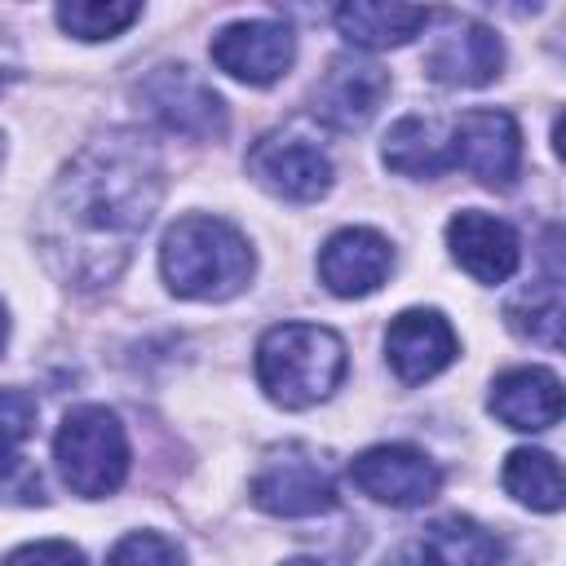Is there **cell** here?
I'll list each match as a JSON object with an SVG mask.
<instances>
[{
  "mask_svg": "<svg viewBox=\"0 0 566 566\" xmlns=\"http://www.w3.org/2000/svg\"><path fill=\"white\" fill-rule=\"evenodd\" d=\"M212 62L243 80V84H274L292 57H296V35L287 22L274 18H252V22H230L212 35Z\"/></svg>",
  "mask_w": 566,
  "mask_h": 566,
  "instance_id": "cell-12",
  "label": "cell"
},
{
  "mask_svg": "<svg viewBox=\"0 0 566 566\" xmlns=\"http://www.w3.org/2000/svg\"><path fill=\"white\" fill-rule=\"evenodd\" d=\"M389 270H394V248L385 234L367 226L336 230L318 252V279L336 296H367L389 279Z\"/></svg>",
  "mask_w": 566,
  "mask_h": 566,
  "instance_id": "cell-13",
  "label": "cell"
},
{
  "mask_svg": "<svg viewBox=\"0 0 566 566\" xmlns=\"http://www.w3.org/2000/svg\"><path fill=\"white\" fill-rule=\"evenodd\" d=\"M283 566H323V562H314V557H292V562H283Z\"/></svg>",
  "mask_w": 566,
  "mask_h": 566,
  "instance_id": "cell-28",
  "label": "cell"
},
{
  "mask_svg": "<svg viewBox=\"0 0 566 566\" xmlns=\"http://www.w3.org/2000/svg\"><path fill=\"white\" fill-rule=\"evenodd\" d=\"M137 102L168 128L195 142H217L226 133V102L190 66H155L137 84Z\"/></svg>",
  "mask_w": 566,
  "mask_h": 566,
  "instance_id": "cell-7",
  "label": "cell"
},
{
  "mask_svg": "<svg viewBox=\"0 0 566 566\" xmlns=\"http://www.w3.org/2000/svg\"><path fill=\"white\" fill-rule=\"evenodd\" d=\"M509 327L517 336H531L548 349H562V274L548 270V279L531 283L517 301H509Z\"/></svg>",
  "mask_w": 566,
  "mask_h": 566,
  "instance_id": "cell-21",
  "label": "cell"
},
{
  "mask_svg": "<svg viewBox=\"0 0 566 566\" xmlns=\"http://www.w3.org/2000/svg\"><path fill=\"white\" fill-rule=\"evenodd\" d=\"M504 491L539 513H557L562 509V464L553 451L539 447H517L504 460Z\"/></svg>",
  "mask_w": 566,
  "mask_h": 566,
  "instance_id": "cell-20",
  "label": "cell"
},
{
  "mask_svg": "<svg viewBox=\"0 0 566 566\" xmlns=\"http://www.w3.org/2000/svg\"><path fill=\"white\" fill-rule=\"evenodd\" d=\"M429 18L433 13L416 9V4H367V0L340 4L332 13L336 31L358 49H398L411 35H420V27H429Z\"/></svg>",
  "mask_w": 566,
  "mask_h": 566,
  "instance_id": "cell-18",
  "label": "cell"
},
{
  "mask_svg": "<svg viewBox=\"0 0 566 566\" xmlns=\"http://www.w3.org/2000/svg\"><path fill=\"white\" fill-rule=\"evenodd\" d=\"M18 75H22V66H18V49H13V40L0 31V93H4Z\"/></svg>",
  "mask_w": 566,
  "mask_h": 566,
  "instance_id": "cell-26",
  "label": "cell"
},
{
  "mask_svg": "<svg viewBox=\"0 0 566 566\" xmlns=\"http://www.w3.org/2000/svg\"><path fill=\"white\" fill-rule=\"evenodd\" d=\"M0 155H4V137H0Z\"/></svg>",
  "mask_w": 566,
  "mask_h": 566,
  "instance_id": "cell-29",
  "label": "cell"
},
{
  "mask_svg": "<svg viewBox=\"0 0 566 566\" xmlns=\"http://www.w3.org/2000/svg\"><path fill=\"white\" fill-rule=\"evenodd\" d=\"M142 18V4H124V0H75L57 9V27L75 40H111L124 27H133Z\"/></svg>",
  "mask_w": 566,
  "mask_h": 566,
  "instance_id": "cell-22",
  "label": "cell"
},
{
  "mask_svg": "<svg viewBox=\"0 0 566 566\" xmlns=\"http://www.w3.org/2000/svg\"><path fill=\"white\" fill-rule=\"evenodd\" d=\"M447 248L460 261V270L473 274L478 283H504L522 261L513 226L482 208H464L447 221Z\"/></svg>",
  "mask_w": 566,
  "mask_h": 566,
  "instance_id": "cell-15",
  "label": "cell"
},
{
  "mask_svg": "<svg viewBox=\"0 0 566 566\" xmlns=\"http://www.w3.org/2000/svg\"><path fill=\"white\" fill-rule=\"evenodd\" d=\"M4 336H9V314H4V305H0V349H4Z\"/></svg>",
  "mask_w": 566,
  "mask_h": 566,
  "instance_id": "cell-27",
  "label": "cell"
},
{
  "mask_svg": "<svg viewBox=\"0 0 566 566\" xmlns=\"http://www.w3.org/2000/svg\"><path fill=\"white\" fill-rule=\"evenodd\" d=\"M248 177L256 186H265L270 195L279 199H292V203H314L332 190V159L327 150L301 133V128H274L265 133L252 150H248Z\"/></svg>",
  "mask_w": 566,
  "mask_h": 566,
  "instance_id": "cell-6",
  "label": "cell"
},
{
  "mask_svg": "<svg viewBox=\"0 0 566 566\" xmlns=\"http://www.w3.org/2000/svg\"><path fill=\"white\" fill-rule=\"evenodd\" d=\"M181 562H186L181 548L159 531H128L106 557V566H181Z\"/></svg>",
  "mask_w": 566,
  "mask_h": 566,
  "instance_id": "cell-23",
  "label": "cell"
},
{
  "mask_svg": "<svg viewBox=\"0 0 566 566\" xmlns=\"http://www.w3.org/2000/svg\"><path fill=\"white\" fill-rule=\"evenodd\" d=\"M491 416L522 433H544L562 420V380L548 367H513L491 385Z\"/></svg>",
  "mask_w": 566,
  "mask_h": 566,
  "instance_id": "cell-16",
  "label": "cell"
},
{
  "mask_svg": "<svg viewBox=\"0 0 566 566\" xmlns=\"http://www.w3.org/2000/svg\"><path fill=\"white\" fill-rule=\"evenodd\" d=\"M389 93V71L358 53H336L310 93V115L336 133L363 128Z\"/></svg>",
  "mask_w": 566,
  "mask_h": 566,
  "instance_id": "cell-10",
  "label": "cell"
},
{
  "mask_svg": "<svg viewBox=\"0 0 566 566\" xmlns=\"http://www.w3.org/2000/svg\"><path fill=\"white\" fill-rule=\"evenodd\" d=\"M504 544L482 522L464 513H447L424 526L416 539V566H500Z\"/></svg>",
  "mask_w": 566,
  "mask_h": 566,
  "instance_id": "cell-17",
  "label": "cell"
},
{
  "mask_svg": "<svg viewBox=\"0 0 566 566\" xmlns=\"http://www.w3.org/2000/svg\"><path fill=\"white\" fill-rule=\"evenodd\" d=\"M345 367V340L318 323H279L256 340V380L287 411L332 398Z\"/></svg>",
  "mask_w": 566,
  "mask_h": 566,
  "instance_id": "cell-3",
  "label": "cell"
},
{
  "mask_svg": "<svg viewBox=\"0 0 566 566\" xmlns=\"http://www.w3.org/2000/svg\"><path fill=\"white\" fill-rule=\"evenodd\" d=\"M447 150H451V168L460 164L469 177H478L482 186H495V190H509L522 172L517 119L509 111H495V106L460 111V119L451 124Z\"/></svg>",
  "mask_w": 566,
  "mask_h": 566,
  "instance_id": "cell-8",
  "label": "cell"
},
{
  "mask_svg": "<svg viewBox=\"0 0 566 566\" xmlns=\"http://www.w3.org/2000/svg\"><path fill=\"white\" fill-rule=\"evenodd\" d=\"M0 566H84V553L66 539H35V544L13 548Z\"/></svg>",
  "mask_w": 566,
  "mask_h": 566,
  "instance_id": "cell-25",
  "label": "cell"
},
{
  "mask_svg": "<svg viewBox=\"0 0 566 566\" xmlns=\"http://www.w3.org/2000/svg\"><path fill=\"white\" fill-rule=\"evenodd\" d=\"M385 358L402 385L433 380L455 358V332L438 310H402L385 332Z\"/></svg>",
  "mask_w": 566,
  "mask_h": 566,
  "instance_id": "cell-14",
  "label": "cell"
},
{
  "mask_svg": "<svg viewBox=\"0 0 566 566\" xmlns=\"http://www.w3.org/2000/svg\"><path fill=\"white\" fill-rule=\"evenodd\" d=\"M53 460H57L62 482L75 495L84 500L115 495L128 473V433L111 407H97V402L71 407L57 424Z\"/></svg>",
  "mask_w": 566,
  "mask_h": 566,
  "instance_id": "cell-4",
  "label": "cell"
},
{
  "mask_svg": "<svg viewBox=\"0 0 566 566\" xmlns=\"http://www.w3.org/2000/svg\"><path fill=\"white\" fill-rule=\"evenodd\" d=\"M35 429V398L22 389H0V460L13 455L18 442H27Z\"/></svg>",
  "mask_w": 566,
  "mask_h": 566,
  "instance_id": "cell-24",
  "label": "cell"
},
{
  "mask_svg": "<svg viewBox=\"0 0 566 566\" xmlns=\"http://www.w3.org/2000/svg\"><path fill=\"white\" fill-rule=\"evenodd\" d=\"M164 195V168L142 133L88 142L49 195L44 248L75 283H106L128 261Z\"/></svg>",
  "mask_w": 566,
  "mask_h": 566,
  "instance_id": "cell-1",
  "label": "cell"
},
{
  "mask_svg": "<svg viewBox=\"0 0 566 566\" xmlns=\"http://www.w3.org/2000/svg\"><path fill=\"white\" fill-rule=\"evenodd\" d=\"M252 248L248 239L221 217H181L159 248V270L168 287L186 301H230L252 279Z\"/></svg>",
  "mask_w": 566,
  "mask_h": 566,
  "instance_id": "cell-2",
  "label": "cell"
},
{
  "mask_svg": "<svg viewBox=\"0 0 566 566\" xmlns=\"http://www.w3.org/2000/svg\"><path fill=\"white\" fill-rule=\"evenodd\" d=\"M349 482L389 509H416L438 495L442 473L424 451L407 442H380L349 460Z\"/></svg>",
  "mask_w": 566,
  "mask_h": 566,
  "instance_id": "cell-9",
  "label": "cell"
},
{
  "mask_svg": "<svg viewBox=\"0 0 566 566\" xmlns=\"http://www.w3.org/2000/svg\"><path fill=\"white\" fill-rule=\"evenodd\" d=\"M252 504L274 517H318V513H332L340 495H336V478L323 464V455H314L301 442H287L270 451L265 464L256 469Z\"/></svg>",
  "mask_w": 566,
  "mask_h": 566,
  "instance_id": "cell-5",
  "label": "cell"
},
{
  "mask_svg": "<svg viewBox=\"0 0 566 566\" xmlns=\"http://www.w3.org/2000/svg\"><path fill=\"white\" fill-rule=\"evenodd\" d=\"M385 164L402 177H438L451 168V150H447V137L438 133L433 119H420V115H402L389 133H385Z\"/></svg>",
  "mask_w": 566,
  "mask_h": 566,
  "instance_id": "cell-19",
  "label": "cell"
},
{
  "mask_svg": "<svg viewBox=\"0 0 566 566\" xmlns=\"http://www.w3.org/2000/svg\"><path fill=\"white\" fill-rule=\"evenodd\" d=\"M500 66H504V44L491 27L460 13H442V31L429 40V53H424L429 80L447 88H482L500 75Z\"/></svg>",
  "mask_w": 566,
  "mask_h": 566,
  "instance_id": "cell-11",
  "label": "cell"
}]
</instances>
